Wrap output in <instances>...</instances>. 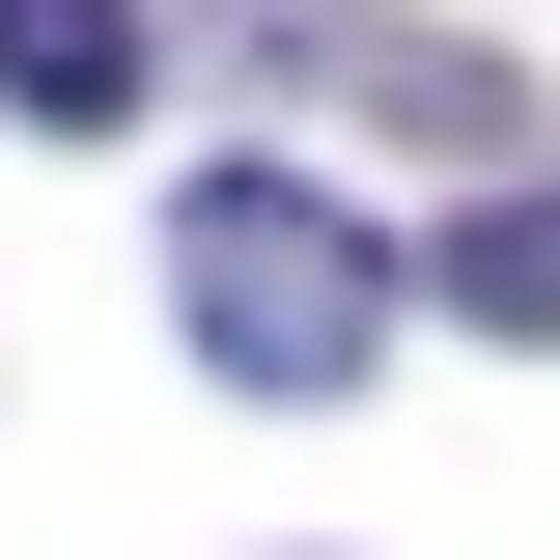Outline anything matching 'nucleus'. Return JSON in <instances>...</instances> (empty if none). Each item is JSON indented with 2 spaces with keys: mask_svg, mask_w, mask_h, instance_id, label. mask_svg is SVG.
I'll use <instances>...</instances> for the list:
<instances>
[{
  "mask_svg": "<svg viewBox=\"0 0 560 560\" xmlns=\"http://www.w3.org/2000/svg\"><path fill=\"white\" fill-rule=\"evenodd\" d=\"M168 337L224 364V393H364V364H393V224L364 197H308V168H197V197H168Z\"/></svg>",
  "mask_w": 560,
  "mask_h": 560,
  "instance_id": "f257e3e1",
  "label": "nucleus"
},
{
  "mask_svg": "<svg viewBox=\"0 0 560 560\" xmlns=\"http://www.w3.org/2000/svg\"><path fill=\"white\" fill-rule=\"evenodd\" d=\"M0 113L28 140H113L140 113V0H0Z\"/></svg>",
  "mask_w": 560,
  "mask_h": 560,
  "instance_id": "f03ea898",
  "label": "nucleus"
},
{
  "mask_svg": "<svg viewBox=\"0 0 560 560\" xmlns=\"http://www.w3.org/2000/svg\"><path fill=\"white\" fill-rule=\"evenodd\" d=\"M420 308H448V337H560V168H504V197L420 253Z\"/></svg>",
  "mask_w": 560,
  "mask_h": 560,
  "instance_id": "7ed1b4c3",
  "label": "nucleus"
},
{
  "mask_svg": "<svg viewBox=\"0 0 560 560\" xmlns=\"http://www.w3.org/2000/svg\"><path fill=\"white\" fill-rule=\"evenodd\" d=\"M280 57L337 113H393V140H504V57H448V28H280Z\"/></svg>",
  "mask_w": 560,
  "mask_h": 560,
  "instance_id": "20e7f679",
  "label": "nucleus"
}]
</instances>
